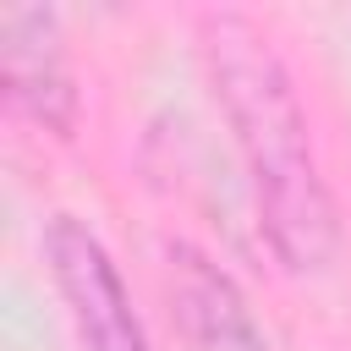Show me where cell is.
<instances>
[{
  "instance_id": "6da1fadb",
  "label": "cell",
  "mask_w": 351,
  "mask_h": 351,
  "mask_svg": "<svg viewBox=\"0 0 351 351\" xmlns=\"http://www.w3.org/2000/svg\"><path fill=\"white\" fill-rule=\"evenodd\" d=\"M197 44H203L208 88L247 165L258 230L274 263L296 280L329 274L340 258V208L313 154V121L274 38L241 11H203Z\"/></svg>"
},
{
  "instance_id": "7a4b0ae2",
  "label": "cell",
  "mask_w": 351,
  "mask_h": 351,
  "mask_svg": "<svg viewBox=\"0 0 351 351\" xmlns=\"http://www.w3.org/2000/svg\"><path fill=\"white\" fill-rule=\"evenodd\" d=\"M38 247H44L49 280L66 302V318H71V335L82 351H148L132 291H126L110 247L99 241V230L82 214H66V208L49 214L38 230Z\"/></svg>"
},
{
  "instance_id": "3957f363",
  "label": "cell",
  "mask_w": 351,
  "mask_h": 351,
  "mask_svg": "<svg viewBox=\"0 0 351 351\" xmlns=\"http://www.w3.org/2000/svg\"><path fill=\"white\" fill-rule=\"evenodd\" d=\"M0 88L11 115L49 137H71L82 115V88L66 55L60 16L49 5H0Z\"/></svg>"
},
{
  "instance_id": "277c9868",
  "label": "cell",
  "mask_w": 351,
  "mask_h": 351,
  "mask_svg": "<svg viewBox=\"0 0 351 351\" xmlns=\"http://www.w3.org/2000/svg\"><path fill=\"white\" fill-rule=\"evenodd\" d=\"M165 302L181 351H274L241 280L192 241L165 247Z\"/></svg>"
}]
</instances>
